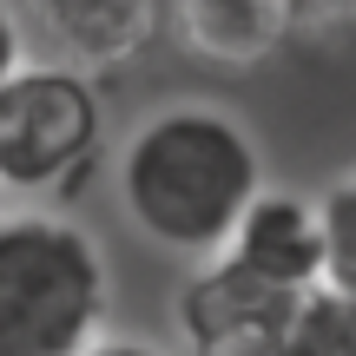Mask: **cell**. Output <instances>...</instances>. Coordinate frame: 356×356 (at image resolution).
Segmentation results:
<instances>
[{
	"mask_svg": "<svg viewBox=\"0 0 356 356\" xmlns=\"http://www.w3.org/2000/svg\"><path fill=\"white\" fill-rule=\"evenodd\" d=\"M297 26H304L297 0H172L178 53L225 66V73H251V66L277 60Z\"/></svg>",
	"mask_w": 356,
	"mask_h": 356,
	"instance_id": "obj_6",
	"label": "cell"
},
{
	"mask_svg": "<svg viewBox=\"0 0 356 356\" xmlns=\"http://www.w3.org/2000/svg\"><path fill=\"white\" fill-rule=\"evenodd\" d=\"M0 191H7V185H0Z\"/></svg>",
	"mask_w": 356,
	"mask_h": 356,
	"instance_id": "obj_14",
	"label": "cell"
},
{
	"mask_svg": "<svg viewBox=\"0 0 356 356\" xmlns=\"http://www.w3.org/2000/svg\"><path fill=\"white\" fill-rule=\"evenodd\" d=\"M297 297L291 284L251 270L244 257L218 251L198 277L178 291V330L185 343H238V337H291V317H297Z\"/></svg>",
	"mask_w": 356,
	"mask_h": 356,
	"instance_id": "obj_5",
	"label": "cell"
},
{
	"mask_svg": "<svg viewBox=\"0 0 356 356\" xmlns=\"http://www.w3.org/2000/svg\"><path fill=\"white\" fill-rule=\"evenodd\" d=\"M257 191V145L218 106H165L119 152V204L172 257H218Z\"/></svg>",
	"mask_w": 356,
	"mask_h": 356,
	"instance_id": "obj_1",
	"label": "cell"
},
{
	"mask_svg": "<svg viewBox=\"0 0 356 356\" xmlns=\"http://www.w3.org/2000/svg\"><path fill=\"white\" fill-rule=\"evenodd\" d=\"M26 60H33V26H26V7L0 0V86H7Z\"/></svg>",
	"mask_w": 356,
	"mask_h": 356,
	"instance_id": "obj_10",
	"label": "cell"
},
{
	"mask_svg": "<svg viewBox=\"0 0 356 356\" xmlns=\"http://www.w3.org/2000/svg\"><path fill=\"white\" fill-rule=\"evenodd\" d=\"M99 152V86L66 60H26L0 86V185L66 191Z\"/></svg>",
	"mask_w": 356,
	"mask_h": 356,
	"instance_id": "obj_3",
	"label": "cell"
},
{
	"mask_svg": "<svg viewBox=\"0 0 356 356\" xmlns=\"http://www.w3.org/2000/svg\"><path fill=\"white\" fill-rule=\"evenodd\" d=\"M225 251L244 257L251 270H264V277L291 284V291L323 284L330 277V218H323V198H304V191H257Z\"/></svg>",
	"mask_w": 356,
	"mask_h": 356,
	"instance_id": "obj_7",
	"label": "cell"
},
{
	"mask_svg": "<svg viewBox=\"0 0 356 356\" xmlns=\"http://www.w3.org/2000/svg\"><path fill=\"white\" fill-rule=\"evenodd\" d=\"M323 218H330V284L356 297V172L323 191Z\"/></svg>",
	"mask_w": 356,
	"mask_h": 356,
	"instance_id": "obj_9",
	"label": "cell"
},
{
	"mask_svg": "<svg viewBox=\"0 0 356 356\" xmlns=\"http://www.w3.org/2000/svg\"><path fill=\"white\" fill-rule=\"evenodd\" d=\"M291 356H356V297L343 284H310L291 317Z\"/></svg>",
	"mask_w": 356,
	"mask_h": 356,
	"instance_id": "obj_8",
	"label": "cell"
},
{
	"mask_svg": "<svg viewBox=\"0 0 356 356\" xmlns=\"http://www.w3.org/2000/svg\"><path fill=\"white\" fill-rule=\"evenodd\" d=\"M33 47L79 73H119L172 33V0H20Z\"/></svg>",
	"mask_w": 356,
	"mask_h": 356,
	"instance_id": "obj_4",
	"label": "cell"
},
{
	"mask_svg": "<svg viewBox=\"0 0 356 356\" xmlns=\"http://www.w3.org/2000/svg\"><path fill=\"white\" fill-rule=\"evenodd\" d=\"M106 323V257L73 218H0V356H79Z\"/></svg>",
	"mask_w": 356,
	"mask_h": 356,
	"instance_id": "obj_2",
	"label": "cell"
},
{
	"mask_svg": "<svg viewBox=\"0 0 356 356\" xmlns=\"http://www.w3.org/2000/svg\"><path fill=\"white\" fill-rule=\"evenodd\" d=\"M304 7V26H317V20H356V0H297Z\"/></svg>",
	"mask_w": 356,
	"mask_h": 356,
	"instance_id": "obj_13",
	"label": "cell"
},
{
	"mask_svg": "<svg viewBox=\"0 0 356 356\" xmlns=\"http://www.w3.org/2000/svg\"><path fill=\"white\" fill-rule=\"evenodd\" d=\"M79 356H165V350H152V343H132V337H92Z\"/></svg>",
	"mask_w": 356,
	"mask_h": 356,
	"instance_id": "obj_12",
	"label": "cell"
},
{
	"mask_svg": "<svg viewBox=\"0 0 356 356\" xmlns=\"http://www.w3.org/2000/svg\"><path fill=\"white\" fill-rule=\"evenodd\" d=\"M191 356H291V337H238V343H198Z\"/></svg>",
	"mask_w": 356,
	"mask_h": 356,
	"instance_id": "obj_11",
	"label": "cell"
}]
</instances>
